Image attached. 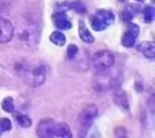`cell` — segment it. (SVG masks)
Returning a JSON list of instances; mask_svg holds the SVG:
<instances>
[{"instance_id": "1", "label": "cell", "mask_w": 155, "mask_h": 138, "mask_svg": "<svg viewBox=\"0 0 155 138\" xmlns=\"http://www.w3.org/2000/svg\"><path fill=\"white\" fill-rule=\"evenodd\" d=\"M20 74L31 87H40L47 79V65L43 62L24 63Z\"/></svg>"}, {"instance_id": "2", "label": "cell", "mask_w": 155, "mask_h": 138, "mask_svg": "<svg viewBox=\"0 0 155 138\" xmlns=\"http://www.w3.org/2000/svg\"><path fill=\"white\" fill-rule=\"evenodd\" d=\"M98 106L96 105H87L84 109L82 110V113L79 115V136L80 137H84L87 136V131L91 127L94 119L98 117Z\"/></svg>"}, {"instance_id": "3", "label": "cell", "mask_w": 155, "mask_h": 138, "mask_svg": "<svg viewBox=\"0 0 155 138\" xmlns=\"http://www.w3.org/2000/svg\"><path fill=\"white\" fill-rule=\"evenodd\" d=\"M114 62H115L114 55H112L111 51L107 50L98 51L92 56V65L98 71H106V70L111 69L114 66Z\"/></svg>"}, {"instance_id": "4", "label": "cell", "mask_w": 155, "mask_h": 138, "mask_svg": "<svg viewBox=\"0 0 155 138\" xmlns=\"http://www.w3.org/2000/svg\"><path fill=\"white\" fill-rule=\"evenodd\" d=\"M56 131H58V123L50 118L41 119L39 122L38 127H36V134L39 137H56Z\"/></svg>"}, {"instance_id": "5", "label": "cell", "mask_w": 155, "mask_h": 138, "mask_svg": "<svg viewBox=\"0 0 155 138\" xmlns=\"http://www.w3.org/2000/svg\"><path fill=\"white\" fill-rule=\"evenodd\" d=\"M14 36V25L8 19L0 18V43H8Z\"/></svg>"}, {"instance_id": "6", "label": "cell", "mask_w": 155, "mask_h": 138, "mask_svg": "<svg viewBox=\"0 0 155 138\" xmlns=\"http://www.w3.org/2000/svg\"><path fill=\"white\" fill-rule=\"evenodd\" d=\"M52 19H54V24L59 30H70L72 27V23L67 16L66 11H56L52 15Z\"/></svg>"}, {"instance_id": "7", "label": "cell", "mask_w": 155, "mask_h": 138, "mask_svg": "<svg viewBox=\"0 0 155 138\" xmlns=\"http://www.w3.org/2000/svg\"><path fill=\"white\" fill-rule=\"evenodd\" d=\"M18 36H19V40L20 42L30 43V44L34 43V46H35V43L38 42L39 34H38V31L35 30V28L34 30H31V28H21V30L19 31Z\"/></svg>"}, {"instance_id": "8", "label": "cell", "mask_w": 155, "mask_h": 138, "mask_svg": "<svg viewBox=\"0 0 155 138\" xmlns=\"http://www.w3.org/2000/svg\"><path fill=\"white\" fill-rule=\"evenodd\" d=\"M114 103L118 106L120 110H123L124 113H127V111L130 110L127 94H126L123 90H116V91L114 93Z\"/></svg>"}, {"instance_id": "9", "label": "cell", "mask_w": 155, "mask_h": 138, "mask_svg": "<svg viewBox=\"0 0 155 138\" xmlns=\"http://www.w3.org/2000/svg\"><path fill=\"white\" fill-rule=\"evenodd\" d=\"M138 50H139L140 52L147 58V59L154 60V58H155V47H154V43H151V42H142V43L139 44V47H138Z\"/></svg>"}, {"instance_id": "10", "label": "cell", "mask_w": 155, "mask_h": 138, "mask_svg": "<svg viewBox=\"0 0 155 138\" xmlns=\"http://www.w3.org/2000/svg\"><path fill=\"white\" fill-rule=\"evenodd\" d=\"M79 36L84 43H94V36L90 32V30L87 28V25L84 24V22H79Z\"/></svg>"}, {"instance_id": "11", "label": "cell", "mask_w": 155, "mask_h": 138, "mask_svg": "<svg viewBox=\"0 0 155 138\" xmlns=\"http://www.w3.org/2000/svg\"><path fill=\"white\" fill-rule=\"evenodd\" d=\"M95 15L101 18L102 20L106 23V25H107V27H108V25H111L112 23H114V20H115L114 14H112L111 11H108V9H98Z\"/></svg>"}, {"instance_id": "12", "label": "cell", "mask_w": 155, "mask_h": 138, "mask_svg": "<svg viewBox=\"0 0 155 138\" xmlns=\"http://www.w3.org/2000/svg\"><path fill=\"white\" fill-rule=\"evenodd\" d=\"M134 9H138V8H135L134 5H128V7H126L123 11H122L120 18H122V20H123L124 23H130L132 19H134L135 14H137V12H134Z\"/></svg>"}, {"instance_id": "13", "label": "cell", "mask_w": 155, "mask_h": 138, "mask_svg": "<svg viewBox=\"0 0 155 138\" xmlns=\"http://www.w3.org/2000/svg\"><path fill=\"white\" fill-rule=\"evenodd\" d=\"M56 137H63V138H71L72 137V133L70 130V126L67 123H58V131H56Z\"/></svg>"}, {"instance_id": "14", "label": "cell", "mask_w": 155, "mask_h": 138, "mask_svg": "<svg viewBox=\"0 0 155 138\" xmlns=\"http://www.w3.org/2000/svg\"><path fill=\"white\" fill-rule=\"evenodd\" d=\"M50 40L56 44V46H64L66 44V35L60 32V31H54L50 36Z\"/></svg>"}, {"instance_id": "15", "label": "cell", "mask_w": 155, "mask_h": 138, "mask_svg": "<svg viewBox=\"0 0 155 138\" xmlns=\"http://www.w3.org/2000/svg\"><path fill=\"white\" fill-rule=\"evenodd\" d=\"M91 25H92V28L95 31H103V30L107 28V25H106L104 22H103L99 16H96V15L91 16Z\"/></svg>"}, {"instance_id": "16", "label": "cell", "mask_w": 155, "mask_h": 138, "mask_svg": "<svg viewBox=\"0 0 155 138\" xmlns=\"http://www.w3.org/2000/svg\"><path fill=\"white\" fill-rule=\"evenodd\" d=\"M2 107L4 111H7V113H14L15 111V105H14V99L11 97H7L4 98V101L2 102Z\"/></svg>"}, {"instance_id": "17", "label": "cell", "mask_w": 155, "mask_h": 138, "mask_svg": "<svg viewBox=\"0 0 155 138\" xmlns=\"http://www.w3.org/2000/svg\"><path fill=\"white\" fill-rule=\"evenodd\" d=\"M16 121H18V123L20 125L21 127H30L32 125L31 118L24 114H16Z\"/></svg>"}, {"instance_id": "18", "label": "cell", "mask_w": 155, "mask_h": 138, "mask_svg": "<svg viewBox=\"0 0 155 138\" xmlns=\"http://www.w3.org/2000/svg\"><path fill=\"white\" fill-rule=\"evenodd\" d=\"M135 38L134 36H131L130 34L126 31L124 32V35L122 36V44H123L124 47H127V49H130V47H134L135 46Z\"/></svg>"}, {"instance_id": "19", "label": "cell", "mask_w": 155, "mask_h": 138, "mask_svg": "<svg viewBox=\"0 0 155 138\" xmlns=\"http://www.w3.org/2000/svg\"><path fill=\"white\" fill-rule=\"evenodd\" d=\"M154 7H146L143 9V18H144V22L146 23H151V22H154Z\"/></svg>"}, {"instance_id": "20", "label": "cell", "mask_w": 155, "mask_h": 138, "mask_svg": "<svg viewBox=\"0 0 155 138\" xmlns=\"http://www.w3.org/2000/svg\"><path fill=\"white\" fill-rule=\"evenodd\" d=\"M70 8L74 9V11H76V12H79V14H86V11H87L86 5L83 4L82 2H74V3H71Z\"/></svg>"}, {"instance_id": "21", "label": "cell", "mask_w": 155, "mask_h": 138, "mask_svg": "<svg viewBox=\"0 0 155 138\" xmlns=\"http://www.w3.org/2000/svg\"><path fill=\"white\" fill-rule=\"evenodd\" d=\"M78 49L76 44H70L68 47H67V56H68V59H75L76 55H78Z\"/></svg>"}, {"instance_id": "22", "label": "cell", "mask_w": 155, "mask_h": 138, "mask_svg": "<svg viewBox=\"0 0 155 138\" xmlns=\"http://www.w3.org/2000/svg\"><path fill=\"white\" fill-rule=\"evenodd\" d=\"M127 32L137 39L138 35H139V27H138V24H134L130 22V23H128V27H127Z\"/></svg>"}, {"instance_id": "23", "label": "cell", "mask_w": 155, "mask_h": 138, "mask_svg": "<svg viewBox=\"0 0 155 138\" xmlns=\"http://www.w3.org/2000/svg\"><path fill=\"white\" fill-rule=\"evenodd\" d=\"M12 123L8 118H0V131H8L11 130Z\"/></svg>"}, {"instance_id": "24", "label": "cell", "mask_w": 155, "mask_h": 138, "mask_svg": "<svg viewBox=\"0 0 155 138\" xmlns=\"http://www.w3.org/2000/svg\"><path fill=\"white\" fill-rule=\"evenodd\" d=\"M115 136H116V137H118V136L124 137V136H126V131H124L123 127H120V129H116V131H115Z\"/></svg>"}, {"instance_id": "25", "label": "cell", "mask_w": 155, "mask_h": 138, "mask_svg": "<svg viewBox=\"0 0 155 138\" xmlns=\"http://www.w3.org/2000/svg\"><path fill=\"white\" fill-rule=\"evenodd\" d=\"M137 2H140L142 3V2H144V0H137Z\"/></svg>"}, {"instance_id": "26", "label": "cell", "mask_w": 155, "mask_h": 138, "mask_svg": "<svg viewBox=\"0 0 155 138\" xmlns=\"http://www.w3.org/2000/svg\"><path fill=\"white\" fill-rule=\"evenodd\" d=\"M119 2H126V0H119Z\"/></svg>"}]
</instances>
